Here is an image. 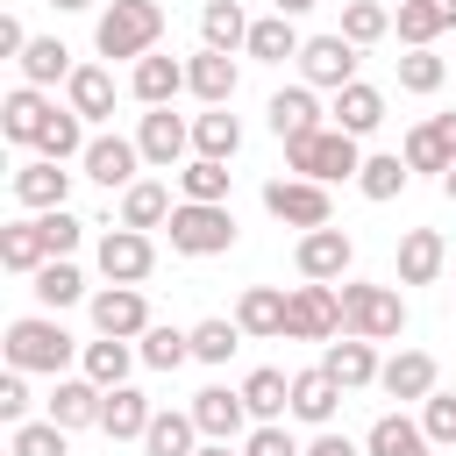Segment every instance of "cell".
Segmentation results:
<instances>
[{
  "label": "cell",
  "mask_w": 456,
  "mask_h": 456,
  "mask_svg": "<svg viewBox=\"0 0 456 456\" xmlns=\"http://www.w3.org/2000/svg\"><path fill=\"white\" fill-rule=\"evenodd\" d=\"M0 349H7V370H43V378H64V363L86 356V349L57 328V314H21V321H7Z\"/></svg>",
  "instance_id": "cell-1"
},
{
  "label": "cell",
  "mask_w": 456,
  "mask_h": 456,
  "mask_svg": "<svg viewBox=\"0 0 456 456\" xmlns=\"http://www.w3.org/2000/svg\"><path fill=\"white\" fill-rule=\"evenodd\" d=\"M157 36H164V7L157 0H114L100 21H93V50L100 57H150L157 50Z\"/></svg>",
  "instance_id": "cell-2"
},
{
  "label": "cell",
  "mask_w": 456,
  "mask_h": 456,
  "mask_svg": "<svg viewBox=\"0 0 456 456\" xmlns=\"http://www.w3.org/2000/svg\"><path fill=\"white\" fill-rule=\"evenodd\" d=\"M285 171H292V178H314V185H335V178H356V171H363V150H356V135L321 128V135L285 142Z\"/></svg>",
  "instance_id": "cell-3"
},
{
  "label": "cell",
  "mask_w": 456,
  "mask_h": 456,
  "mask_svg": "<svg viewBox=\"0 0 456 456\" xmlns=\"http://www.w3.org/2000/svg\"><path fill=\"white\" fill-rule=\"evenodd\" d=\"M164 228H171V249H178V256H228V249H235V214H228V207H192V200H178Z\"/></svg>",
  "instance_id": "cell-4"
},
{
  "label": "cell",
  "mask_w": 456,
  "mask_h": 456,
  "mask_svg": "<svg viewBox=\"0 0 456 456\" xmlns=\"http://www.w3.org/2000/svg\"><path fill=\"white\" fill-rule=\"evenodd\" d=\"M399 328H406V299L392 285H342V335L392 342Z\"/></svg>",
  "instance_id": "cell-5"
},
{
  "label": "cell",
  "mask_w": 456,
  "mask_h": 456,
  "mask_svg": "<svg viewBox=\"0 0 456 456\" xmlns=\"http://www.w3.org/2000/svg\"><path fill=\"white\" fill-rule=\"evenodd\" d=\"M285 335L292 342H335L342 335V292L335 285H292L285 292Z\"/></svg>",
  "instance_id": "cell-6"
},
{
  "label": "cell",
  "mask_w": 456,
  "mask_h": 456,
  "mask_svg": "<svg viewBox=\"0 0 456 456\" xmlns=\"http://www.w3.org/2000/svg\"><path fill=\"white\" fill-rule=\"evenodd\" d=\"M264 214H278L285 228H328L335 221V207H328V185H314V178H271L264 185Z\"/></svg>",
  "instance_id": "cell-7"
},
{
  "label": "cell",
  "mask_w": 456,
  "mask_h": 456,
  "mask_svg": "<svg viewBox=\"0 0 456 456\" xmlns=\"http://www.w3.org/2000/svg\"><path fill=\"white\" fill-rule=\"evenodd\" d=\"M157 271V242L142 228H107L100 235V278L107 285H142Z\"/></svg>",
  "instance_id": "cell-8"
},
{
  "label": "cell",
  "mask_w": 456,
  "mask_h": 456,
  "mask_svg": "<svg viewBox=\"0 0 456 456\" xmlns=\"http://www.w3.org/2000/svg\"><path fill=\"white\" fill-rule=\"evenodd\" d=\"M299 78H306V86H328V93L356 86V43H349V36H306Z\"/></svg>",
  "instance_id": "cell-9"
},
{
  "label": "cell",
  "mask_w": 456,
  "mask_h": 456,
  "mask_svg": "<svg viewBox=\"0 0 456 456\" xmlns=\"http://www.w3.org/2000/svg\"><path fill=\"white\" fill-rule=\"evenodd\" d=\"M349 256H356V242L328 221V228H306L299 235V249H292V264H299V278L306 285H328V278H342L349 271Z\"/></svg>",
  "instance_id": "cell-10"
},
{
  "label": "cell",
  "mask_w": 456,
  "mask_h": 456,
  "mask_svg": "<svg viewBox=\"0 0 456 456\" xmlns=\"http://www.w3.org/2000/svg\"><path fill=\"white\" fill-rule=\"evenodd\" d=\"M93 328L114 335V342L150 335V299H142V285H107V292H93Z\"/></svg>",
  "instance_id": "cell-11"
},
{
  "label": "cell",
  "mask_w": 456,
  "mask_h": 456,
  "mask_svg": "<svg viewBox=\"0 0 456 456\" xmlns=\"http://www.w3.org/2000/svg\"><path fill=\"white\" fill-rule=\"evenodd\" d=\"M135 150H142V164L171 171V164H185V150H192V121H178L171 107H150L142 128H135Z\"/></svg>",
  "instance_id": "cell-12"
},
{
  "label": "cell",
  "mask_w": 456,
  "mask_h": 456,
  "mask_svg": "<svg viewBox=\"0 0 456 456\" xmlns=\"http://www.w3.org/2000/svg\"><path fill=\"white\" fill-rule=\"evenodd\" d=\"M78 164H86V178H93V185H107V192L121 185V192H128V185H135V164H142V150H135L128 135H93Z\"/></svg>",
  "instance_id": "cell-13"
},
{
  "label": "cell",
  "mask_w": 456,
  "mask_h": 456,
  "mask_svg": "<svg viewBox=\"0 0 456 456\" xmlns=\"http://www.w3.org/2000/svg\"><path fill=\"white\" fill-rule=\"evenodd\" d=\"M192 420H200V435L207 442H235L242 435V420H249V399L242 392H228V385H207V392H192V406H185Z\"/></svg>",
  "instance_id": "cell-14"
},
{
  "label": "cell",
  "mask_w": 456,
  "mask_h": 456,
  "mask_svg": "<svg viewBox=\"0 0 456 456\" xmlns=\"http://www.w3.org/2000/svg\"><path fill=\"white\" fill-rule=\"evenodd\" d=\"M264 114H271V135H278V142H299V135H321V128H328L314 86H285V93H271Z\"/></svg>",
  "instance_id": "cell-15"
},
{
  "label": "cell",
  "mask_w": 456,
  "mask_h": 456,
  "mask_svg": "<svg viewBox=\"0 0 456 456\" xmlns=\"http://www.w3.org/2000/svg\"><path fill=\"white\" fill-rule=\"evenodd\" d=\"M14 200H21V207H36V214H57V207L71 200V171H64V164H50V157H36V164H21V171H14Z\"/></svg>",
  "instance_id": "cell-16"
},
{
  "label": "cell",
  "mask_w": 456,
  "mask_h": 456,
  "mask_svg": "<svg viewBox=\"0 0 456 456\" xmlns=\"http://www.w3.org/2000/svg\"><path fill=\"white\" fill-rule=\"evenodd\" d=\"M321 370L342 385V392H363V385H378V349L363 342V335H342V342H328V356H321Z\"/></svg>",
  "instance_id": "cell-17"
},
{
  "label": "cell",
  "mask_w": 456,
  "mask_h": 456,
  "mask_svg": "<svg viewBox=\"0 0 456 456\" xmlns=\"http://www.w3.org/2000/svg\"><path fill=\"white\" fill-rule=\"evenodd\" d=\"M100 406H107V392L93 385V378H57L50 385V420L71 435V428H100Z\"/></svg>",
  "instance_id": "cell-18"
},
{
  "label": "cell",
  "mask_w": 456,
  "mask_h": 456,
  "mask_svg": "<svg viewBox=\"0 0 456 456\" xmlns=\"http://www.w3.org/2000/svg\"><path fill=\"white\" fill-rule=\"evenodd\" d=\"M235 57L228 50H200V57H185V93H200L207 107H228L235 100Z\"/></svg>",
  "instance_id": "cell-19"
},
{
  "label": "cell",
  "mask_w": 456,
  "mask_h": 456,
  "mask_svg": "<svg viewBox=\"0 0 456 456\" xmlns=\"http://www.w3.org/2000/svg\"><path fill=\"white\" fill-rule=\"evenodd\" d=\"M378 121H385V93H378V86H363V78H356V86H342V93H335V107H328V128H342V135H356V142H363Z\"/></svg>",
  "instance_id": "cell-20"
},
{
  "label": "cell",
  "mask_w": 456,
  "mask_h": 456,
  "mask_svg": "<svg viewBox=\"0 0 456 456\" xmlns=\"http://www.w3.org/2000/svg\"><path fill=\"white\" fill-rule=\"evenodd\" d=\"M43 121H50V100H43L36 86H14V93L0 100V135H7L14 150H36V135H43Z\"/></svg>",
  "instance_id": "cell-21"
},
{
  "label": "cell",
  "mask_w": 456,
  "mask_h": 456,
  "mask_svg": "<svg viewBox=\"0 0 456 456\" xmlns=\"http://www.w3.org/2000/svg\"><path fill=\"white\" fill-rule=\"evenodd\" d=\"M392 28L406 50H428L442 28H456V0H406V7H392Z\"/></svg>",
  "instance_id": "cell-22"
},
{
  "label": "cell",
  "mask_w": 456,
  "mask_h": 456,
  "mask_svg": "<svg viewBox=\"0 0 456 456\" xmlns=\"http://www.w3.org/2000/svg\"><path fill=\"white\" fill-rule=\"evenodd\" d=\"M128 93H135L142 107H171V100L185 93V64H178V57H157V50H150V57H142V64L128 71Z\"/></svg>",
  "instance_id": "cell-23"
},
{
  "label": "cell",
  "mask_w": 456,
  "mask_h": 456,
  "mask_svg": "<svg viewBox=\"0 0 456 456\" xmlns=\"http://www.w3.org/2000/svg\"><path fill=\"white\" fill-rule=\"evenodd\" d=\"M378 392H385V399H428V392H435V356H428V349H399V356L378 370Z\"/></svg>",
  "instance_id": "cell-24"
},
{
  "label": "cell",
  "mask_w": 456,
  "mask_h": 456,
  "mask_svg": "<svg viewBox=\"0 0 456 456\" xmlns=\"http://www.w3.org/2000/svg\"><path fill=\"white\" fill-rule=\"evenodd\" d=\"M335 406H342V385H335L321 363L292 378V420H306V428H328V420H335Z\"/></svg>",
  "instance_id": "cell-25"
},
{
  "label": "cell",
  "mask_w": 456,
  "mask_h": 456,
  "mask_svg": "<svg viewBox=\"0 0 456 456\" xmlns=\"http://www.w3.org/2000/svg\"><path fill=\"white\" fill-rule=\"evenodd\" d=\"M150 420H157V406H150L135 385H114V392H107V406H100V428H107L114 442H142V435H150Z\"/></svg>",
  "instance_id": "cell-26"
},
{
  "label": "cell",
  "mask_w": 456,
  "mask_h": 456,
  "mask_svg": "<svg viewBox=\"0 0 456 456\" xmlns=\"http://www.w3.org/2000/svg\"><path fill=\"white\" fill-rule=\"evenodd\" d=\"M435 442H428V428L420 420H406V413H378L370 420V435H363V456H428Z\"/></svg>",
  "instance_id": "cell-27"
},
{
  "label": "cell",
  "mask_w": 456,
  "mask_h": 456,
  "mask_svg": "<svg viewBox=\"0 0 456 456\" xmlns=\"http://www.w3.org/2000/svg\"><path fill=\"white\" fill-rule=\"evenodd\" d=\"M442 256H449V249H442L435 228H406V235H399V285H435V278H442Z\"/></svg>",
  "instance_id": "cell-28"
},
{
  "label": "cell",
  "mask_w": 456,
  "mask_h": 456,
  "mask_svg": "<svg viewBox=\"0 0 456 456\" xmlns=\"http://www.w3.org/2000/svg\"><path fill=\"white\" fill-rule=\"evenodd\" d=\"M14 64H21V86H36V93H43V86H57V78H71V71H78V64H71V50H64V43H57V36H28V50H21V57H14Z\"/></svg>",
  "instance_id": "cell-29"
},
{
  "label": "cell",
  "mask_w": 456,
  "mask_h": 456,
  "mask_svg": "<svg viewBox=\"0 0 456 456\" xmlns=\"http://www.w3.org/2000/svg\"><path fill=\"white\" fill-rule=\"evenodd\" d=\"M242 150V121L228 114V107H207V114H192V157H214V164H228Z\"/></svg>",
  "instance_id": "cell-30"
},
{
  "label": "cell",
  "mask_w": 456,
  "mask_h": 456,
  "mask_svg": "<svg viewBox=\"0 0 456 456\" xmlns=\"http://www.w3.org/2000/svg\"><path fill=\"white\" fill-rule=\"evenodd\" d=\"M0 264L36 278V271L50 264V235H43V221H7V228H0Z\"/></svg>",
  "instance_id": "cell-31"
},
{
  "label": "cell",
  "mask_w": 456,
  "mask_h": 456,
  "mask_svg": "<svg viewBox=\"0 0 456 456\" xmlns=\"http://www.w3.org/2000/svg\"><path fill=\"white\" fill-rule=\"evenodd\" d=\"M256 64H285V57H299L306 50V36L285 21V14H264V21H249V43H242Z\"/></svg>",
  "instance_id": "cell-32"
},
{
  "label": "cell",
  "mask_w": 456,
  "mask_h": 456,
  "mask_svg": "<svg viewBox=\"0 0 456 456\" xmlns=\"http://www.w3.org/2000/svg\"><path fill=\"white\" fill-rule=\"evenodd\" d=\"M64 93H71V114H78V121H107V114H114V78H107L100 64H78V71L64 78Z\"/></svg>",
  "instance_id": "cell-33"
},
{
  "label": "cell",
  "mask_w": 456,
  "mask_h": 456,
  "mask_svg": "<svg viewBox=\"0 0 456 456\" xmlns=\"http://www.w3.org/2000/svg\"><path fill=\"white\" fill-rule=\"evenodd\" d=\"M235 328L242 335H285V292L278 285H249L235 299Z\"/></svg>",
  "instance_id": "cell-34"
},
{
  "label": "cell",
  "mask_w": 456,
  "mask_h": 456,
  "mask_svg": "<svg viewBox=\"0 0 456 456\" xmlns=\"http://www.w3.org/2000/svg\"><path fill=\"white\" fill-rule=\"evenodd\" d=\"M242 399H249V420L271 428L278 413H292V378H285V370H249V378H242Z\"/></svg>",
  "instance_id": "cell-35"
},
{
  "label": "cell",
  "mask_w": 456,
  "mask_h": 456,
  "mask_svg": "<svg viewBox=\"0 0 456 456\" xmlns=\"http://www.w3.org/2000/svg\"><path fill=\"white\" fill-rule=\"evenodd\" d=\"M228 164H214V157H192V164H178V192L192 200V207H228Z\"/></svg>",
  "instance_id": "cell-36"
},
{
  "label": "cell",
  "mask_w": 456,
  "mask_h": 456,
  "mask_svg": "<svg viewBox=\"0 0 456 456\" xmlns=\"http://www.w3.org/2000/svg\"><path fill=\"white\" fill-rule=\"evenodd\" d=\"M164 221H171V192H164L157 178H135V185L121 192V228H142V235H150V228H164Z\"/></svg>",
  "instance_id": "cell-37"
},
{
  "label": "cell",
  "mask_w": 456,
  "mask_h": 456,
  "mask_svg": "<svg viewBox=\"0 0 456 456\" xmlns=\"http://www.w3.org/2000/svg\"><path fill=\"white\" fill-rule=\"evenodd\" d=\"M200 36H207V50H228V57H235V50L249 43V14H242L235 0H207V7H200Z\"/></svg>",
  "instance_id": "cell-38"
},
{
  "label": "cell",
  "mask_w": 456,
  "mask_h": 456,
  "mask_svg": "<svg viewBox=\"0 0 456 456\" xmlns=\"http://www.w3.org/2000/svg\"><path fill=\"white\" fill-rule=\"evenodd\" d=\"M36 157H50V164L86 157V121H78L71 107H50V121H43V135H36Z\"/></svg>",
  "instance_id": "cell-39"
},
{
  "label": "cell",
  "mask_w": 456,
  "mask_h": 456,
  "mask_svg": "<svg viewBox=\"0 0 456 456\" xmlns=\"http://www.w3.org/2000/svg\"><path fill=\"white\" fill-rule=\"evenodd\" d=\"M128 370H135V349H128V342H114V335H100V342H86V378H93L100 392H114V385H128Z\"/></svg>",
  "instance_id": "cell-40"
},
{
  "label": "cell",
  "mask_w": 456,
  "mask_h": 456,
  "mask_svg": "<svg viewBox=\"0 0 456 456\" xmlns=\"http://www.w3.org/2000/svg\"><path fill=\"white\" fill-rule=\"evenodd\" d=\"M192 442H200V420H192V413H157V420H150V435H142V449H150V456H200Z\"/></svg>",
  "instance_id": "cell-41"
},
{
  "label": "cell",
  "mask_w": 456,
  "mask_h": 456,
  "mask_svg": "<svg viewBox=\"0 0 456 456\" xmlns=\"http://www.w3.org/2000/svg\"><path fill=\"white\" fill-rule=\"evenodd\" d=\"M406 178H413V171H406V157H363V171H356V192L385 207V200H399V192H406Z\"/></svg>",
  "instance_id": "cell-42"
},
{
  "label": "cell",
  "mask_w": 456,
  "mask_h": 456,
  "mask_svg": "<svg viewBox=\"0 0 456 456\" xmlns=\"http://www.w3.org/2000/svg\"><path fill=\"white\" fill-rule=\"evenodd\" d=\"M78 292H86V278H78V264H71V256H50V264L36 271V299H43L50 314H57V306H71Z\"/></svg>",
  "instance_id": "cell-43"
},
{
  "label": "cell",
  "mask_w": 456,
  "mask_h": 456,
  "mask_svg": "<svg viewBox=\"0 0 456 456\" xmlns=\"http://www.w3.org/2000/svg\"><path fill=\"white\" fill-rule=\"evenodd\" d=\"M150 370H178L185 356H192V328H150L142 335V349H135Z\"/></svg>",
  "instance_id": "cell-44"
},
{
  "label": "cell",
  "mask_w": 456,
  "mask_h": 456,
  "mask_svg": "<svg viewBox=\"0 0 456 456\" xmlns=\"http://www.w3.org/2000/svg\"><path fill=\"white\" fill-rule=\"evenodd\" d=\"M385 28H392V7H385V0H349V7H342V28H335V36H349V43L363 50V43H378Z\"/></svg>",
  "instance_id": "cell-45"
},
{
  "label": "cell",
  "mask_w": 456,
  "mask_h": 456,
  "mask_svg": "<svg viewBox=\"0 0 456 456\" xmlns=\"http://www.w3.org/2000/svg\"><path fill=\"white\" fill-rule=\"evenodd\" d=\"M235 349H242V328H235V321H221V314H214V321H200V328H192V356H200V363H228Z\"/></svg>",
  "instance_id": "cell-46"
},
{
  "label": "cell",
  "mask_w": 456,
  "mask_h": 456,
  "mask_svg": "<svg viewBox=\"0 0 456 456\" xmlns=\"http://www.w3.org/2000/svg\"><path fill=\"white\" fill-rule=\"evenodd\" d=\"M7 449H14V456H71V435H64L57 420H21Z\"/></svg>",
  "instance_id": "cell-47"
},
{
  "label": "cell",
  "mask_w": 456,
  "mask_h": 456,
  "mask_svg": "<svg viewBox=\"0 0 456 456\" xmlns=\"http://www.w3.org/2000/svg\"><path fill=\"white\" fill-rule=\"evenodd\" d=\"M442 78H449V64H442L435 50H406V57H399V86H406V93H442Z\"/></svg>",
  "instance_id": "cell-48"
},
{
  "label": "cell",
  "mask_w": 456,
  "mask_h": 456,
  "mask_svg": "<svg viewBox=\"0 0 456 456\" xmlns=\"http://www.w3.org/2000/svg\"><path fill=\"white\" fill-rule=\"evenodd\" d=\"M399 157H406V171H449V164H456V157L442 150V135H435V121H420V128L406 135V150H399Z\"/></svg>",
  "instance_id": "cell-49"
},
{
  "label": "cell",
  "mask_w": 456,
  "mask_h": 456,
  "mask_svg": "<svg viewBox=\"0 0 456 456\" xmlns=\"http://www.w3.org/2000/svg\"><path fill=\"white\" fill-rule=\"evenodd\" d=\"M420 428H428V442H456V392H428L420 399Z\"/></svg>",
  "instance_id": "cell-50"
},
{
  "label": "cell",
  "mask_w": 456,
  "mask_h": 456,
  "mask_svg": "<svg viewBox=\"0 0 456 456\" xmlns=\"http://www.w3.org/2000/svg\"><path fill=\"white\" fill-rule=\"evenodd\" d=\"M36 221H43V235H50V256H71V249H78V228H86V221H78L71 207H57V214H36Z\"/></svg>",
  "instance_id": "cell-51"
},
{
  "label": "cell",
  "mask_w": 456,
  "mask_h": 456,
  "mask_svg": "<svg viewBox=\"0 0 456 456\" xmlns=\"http://www.w3.org/2000/svg\"><path fill=\"white\" fill-rule=\"evenodd\" d=\"M0 420H7V428L28 420V370H7V378H0Z\"/></svg>",
  "instance_id": "cell-52"
},
{
  "label": "cell",
  "mask_w": 456,
  "mask_h": 456,
  "mask_svg": "<svg viewBox=\"0 0 456 456\" xmlns=\"http://www.w3.org/2000/svg\"><path fill=\"white\" fill-rule=\"evenodd\" d=\"M242 456H306V449H299V442H292V435L271 420V428H256V435L242 442Z\"/></svg>",
  "instance_id": "cell-53"
},
{
  "label": "cell",
  "mask_w": 456,
  "mask_h": 456,
  "mask_svg": "<svg viewBox=\"0 0 456 456\" xmlns=\"http://www.w3.org/2000/svg\"><path fill=\"white\" fill-rule=\"evenodd\" d=\"M306 456H363V449H356V442H349V435H335V428H321V435H314V449H306Z\"/></svg>",
  "instance_id": "cell-54"
},
{
  "label": "cell",
  "mask_w": 456,
  "mask_h": 456,
  "mask_svg": "<svg viewBox=\"0 0 456 456\" xmlns=\"http://www.w3.org/2000/svg\"><path fill=\"white\" fill-rule=\"evenodd\" d=\"M21 50H28V28L14 14H0V57H21Z\"/></svg>",
  "instance_id": "cell-55"
},
{
  "label": "cell",
  "mask_w": 456,
  "mask_h": 456,
  "mask_svg": "<svg viewBox=\"0 0 456 456\" xmlns=\"http://www.w3.org/2000/svg\"><path fill=\"white\" fill-rule=\"evenodd\" d=\"M435 135H442V150L456 157V114H435Z\"/></svg>",
  "instance_id": "cell-56"
},
{
  "label": "cell",
  "mask_w": 456,
  "mask_h": 456,
  "mask_svg": "<svg viewBox=\"0 0 456 456\" xmlns=\"http://www.w3.org/2000/svg\"><path fill=\"white\" fill-rule=\"evenodd\" d=\"M306 7H321V0H271V14H285V21H299Z\"/></svg>",
  "instance_id": "cell-57"
},
{
  "label": "cell",
  "mask_w": 456,
  "mask_h": 456,
  "mask_svg": "<svg viewBox=\"0 0 456 456\" xmlns=\"http://www.w3.org/2000/svg\"><path fill=\"white\" fill-rule=\"evenodd\" d=\"M442 200H449V207H456V164H449V171H442Z\"/></svg>",
  "instance_id": "cell-58"
},
{
  "label": "cell",
  "mask_w": 456,
  "mask_h": 456,
  "mask_svg": "<svg viewBox=\"0 0 456 456\" xmlns=\"http://www.w3.org/2000/svg\"><path fill=\"white\" fill-rule=\"evenodd\" d=\"M200 456H242V449H228V442H207V449H200Z\"/></svg>",
  "instance_id": "cell-59"
},
{
  "label": "cell",
  "mask_w": 456,
  "mask_h": 456,
  "mask_svg": "<svg viewBox=\"0 0 456 456\" xmlns=\"http://www.w3.org/2000/svg\"><path fill=\"white\" fill-rule=\"evenodd\" d=\"M50 7H64V14H78V7H93V0H50Z\"/></svg>",
  "instance_id": "cell-60"
},
{
  "label": "cell",
  "mask_w": 456,
  "mask_h": 456,
  "mask_svg": "<svg viewBox=\"0 0 456 456\" xmlns=\"http://www.w3.org/2000/svg\"><path fill=\"white\" fill-rule=\"evenodd\" d=\"M385 7H406V0H385Z\"/></svg>",
  "instance_id": "cell-61"
}]
</instances>
